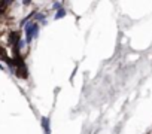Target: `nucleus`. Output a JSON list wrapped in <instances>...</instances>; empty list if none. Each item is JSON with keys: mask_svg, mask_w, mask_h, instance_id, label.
Here are the masks:
<instances>
[{"mask_svg": "<svg viewBox=\"0 0 152 134\" xmlns=\"http://www.w3.org/2000/svg\"><path fill=\"white\" fill-rule=\"evenodd\" d=\"M64 15H66V11H64L63 8H60V9L57 11V14H55V17H54V18H55V20H60V18H63Z\"/></svg>", "mask_w": 152, "mask_h": 134, "instance_id": "2", "label": "nucleus"}, {"mask_svg": "<svg viewBox=\"0 0 152 134\" xmlns=\"http://www.w3.org/2000/svg\"><path fill=\"white\" fill-rule=\"evenodd\" d=\"M36 21H42L43 24H46V23H45V15H43V14H37V15H36Z\"/></svg>", "mask_w": 152, "mask_h": 134, "instance_id": "3", "label": "nucleus"}, {"mask_svg": "<svg viewBox=\"0 0 152 134\" xmlns=\"http://www.w3.org/2000/svg\"><path fill=\"white\" fill-rule=\"evenodd\" d=\"M39 33V25L36 24V21H31L26 25V42H31L33 37H36Z\"/></svg>", "mask_w": 152, "mask_h": 134, "instance_id": "1", "label": "nucleus"}]
</instances>
